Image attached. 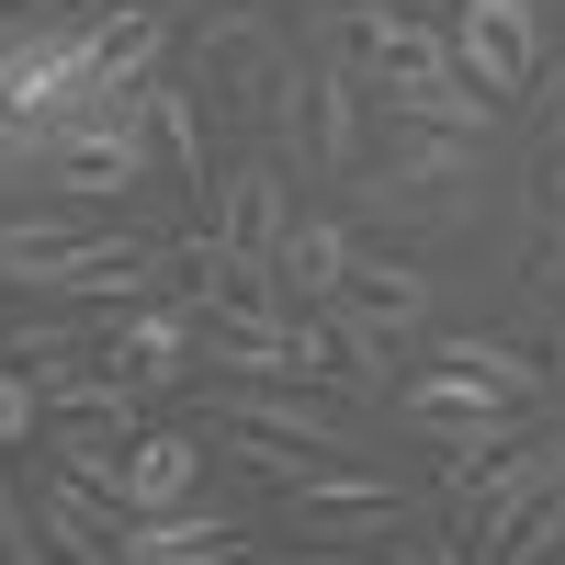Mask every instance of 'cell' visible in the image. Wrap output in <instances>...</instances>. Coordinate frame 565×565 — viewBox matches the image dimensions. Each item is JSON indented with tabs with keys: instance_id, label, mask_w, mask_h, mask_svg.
I'll use <instances>...</instances> for the list:
<instances>
[{
	"instance_id": "21",
	"label": "cell",
	"mask_w": 565,
	"mask_h": 565,
	"mask_svg": "<svg viewBox=\"0 0 565 565\" xmlns=\"http://www.w3.org/2000/svg\"><path fill=\"white\" fill-rule=\"evenodd\" d=\"M441 362L487 373V385H498V396H521V407H532V396H554V362H532L521 340H476V328H463V340H441Z\"/></svg>"
},
{
	"instance_id": "14",
	"label": "cell",
	"mask_w": 565,
	"mask_h": 565,
	"mask_svg": "<svg viewBox=\"0 0 565 565\" xmlns=\"http://www.w3.org/2000/svg\"><path fill=\"white\" fill-rule=\"evenodd\" d=\"M306 532H340V521H407V498L385 476H351V463H306V487L282 498Z\"/></svg>"
},
{
	"instance_id": "25",
	"label": "cell",
	"mask_w": 565,
	"mask_h": 565,
	"mask_svg": "<svg viewBox=\"0 0 565 565\" xmlns=\"http://www.w3.org/2000/svg\"><path fill=\"white\" fill-rule=\"evenodd\" d=\"M226 463L260 476V487H282V498L306 487V441H271V430H226Z\"/></svg>"
},
{
	"instance_id": "26",
	"label": "cell",
	"mask_w": 565,
	"mask_h": 565,
	"mask_svg": "<svg viewBox=\"0 0 565 565\" xmlns=\"http://www.w3.org/2000/svg\"><path fill=\"white\" fill-rule=\"evenodd\" d=\"M0 565H57V543L34 521V487H12V476H0Z\"/></svg>"
},
{
	"instance_id": "9",
	"label": "cell",
	"mask_w": 565,
	"mask_h": 565,
	"mask_svg": "<svg viewBox=\"0 0 565 565\" xmlns=\"http://www.w3.org/2000/svg\"><path fill=\"white\" fill-rule=\"evenodd\" d=\"M215 238L282 271V238H295V193H282V170H271V159H249V170H226V181H215Z\"/></svg>"
},
{
	"instance_id": "15",
	"label": "cell",
	"mask_w": 565,
	"mask_h": 565,
	"mask_svg": "<svg viewBox=\"0 0 565 565\" xmlns=\"http://www.w3.org/2000/svg\"><path fill=\"white\" fill-rule=\"evenodd\" d=\"M351 260H362V238L340 215H295V238H282V295H306V306H328L351 282Z\"/></svg>"
},
{
	"instance_id": "23",
	"label": "cell",
	"mask_w": 565,
	"mask_h": 565,
	"mask_svg": "<svg viewBox=\"0 0 565 565\" xmlns=\"http://www.w3.org/2000/svg\"><path fill=\"white\" fill-rule=\"evenodd\" d=\"M57 476L103 487V498L125 509V430H79V418H57Z\"/></svg>"
},
{
	"instance_id": "6",
	"label": "cell",
	"mask_w": 565,
	"mask_h": 565,
	"mask_svg": "<svg viewBox=\"0 0 565 565\" xmlns=\"http://www.w3.org/2000/svg\"><path fill=\"white\" fill-rule=\"evenodd\" d=\"M452 68L487 90H532V68H543V12L532 0H463L452 12Z\"/></svg>"
},
{
	"instance_id": "13",
	"label": "cell",
	"mask_w": 565,
	"mask_h": 565,
	"mask_svg": "<svg viewBox=\"0 0 565 565\" xmlns=\"http://www.w3.org/2000/svg\"><path fill=\"white\" fill-rule=\"evenodd\" d=\"M193 362H226L238 385H271V373H295V340H282V317H238V306H193Z\"/></svg>"
},
{
	"instance_id": "1",
	"label": "cell",
	"mask_w": 565,
	"mask_h": 565,
	"mask_svg": "<svg viewBox=\"0 0 565 565\" xmlns=\"http://www.w3.org/2000/svg\"><path fill=\"white\" fill-rule=\"evenodd\" d=\"M396 418H407L418 441H441V452H452V476H441V487L487 476L498 452H521V396H498L487 373H463V362L407 373V385H396Z\"/></svg>"
},
{
	"instance_id": "12",
	"label": "cell",
	"mask_w": 565,
	"mask_h": 565,
	"mask_svg": "<svg viewBox=\"0 0 565 565\" xmlns=\"http://www.w3.org/2000/svg\"><path fill=\"white\" fill-rule=\"evenodd\" d=\"M204 487V441L193 430H136L125 441V521H148V509H193Z\"/></svg>"
},
{
	"instance_id": "19",
	"label": "cell",
	"mask_w": 565,
	"mask_h": 565,
	"mask_svg": "<svg viewBox=\"0 0 565 565\" xmlns=\"http://www.w3.org/2000/svg\"><path fill=\"white\" fill-rule=\"evenodd\" d=\"M463 170H476V136H407V148L385 159V181H373V193H396V204H430L441 193V181H463Z\"/></svg>"
},
{
	"instance_id": "20",
	"label": "cell",
	"mask_w": 565,
	"mask_h": 565,
	"mask_svg": "<svg viewBox=\"0 0 565 565\" xmlns=\"http://www.w3.org/2000/svg\"><path fill=\"white\" fill-rule=\"evenodd\" d=\"M340 306H362V317H385V328H418V317H430V271H407V260H351V282H340Z\"/></svg>"
},
{
	"instance_id": "4",
	"label": "cell",
	"mask_w": 565,
	"mask_h": 565,
	"mask_svg": "<svg viewBox=\"0 0 565 565\" xmlns=\"http://www.w3.org/2000/svg\"><path fill=\"white\" fill-rule=\"evenodd\" d=\"M554 487H565V430L532 441V452H498L487 476H463V487H441V509L463 521V543H476V554H509V532H521Z\"/></svg>"
},
{
	"instance_id": "28",
	"label": "cell",
	"mask_w": 565,
	"mask_h": 565,
	"mask_svg": "<svg viewBox=\"0 0 565 565\" xmlns=\"http://www.w3.org/2000/svg\"><path fill=\"white\" fill-rule=\"evenodd\" d=\"M385 565H476V543H463V532H407Z\"/></svg>"
},
{
	"instance_id": "10",
	"label": "cell",
	"mask_w": 565,
	"mask_h": 565,
	"mask_svg": "<svg viewBox=\"0 0 565 565\" xmlns=\"http://www.w3.org/2000/svg\"><path fill=\"white\" fill-rule=\"evenodd\" d=\"M34 521L57 543V565H114L125 554V509L103 487H79V476H34Z\"/></svg>"
},
{
	"instance_id": "7",
	"label": "cell",
	"mask_w": 565,
	"mask_h": 565,
	"mask_svg": "<svg viewBox=\"0 0 565 565\" xmlns=\"http://www.w3.org/2000/svg\"><path fill=\"white\" fill-rule=\"evenodd\" d=\"M90 351H103L136 396H159V385H181V373H193V306H148V295H136L125 317L90 328Z\"/></svg>"
},
{
	"instance_id": "16",
	"label": "cell",
	"mask_w": 565,
	"mask_h": 565,
	"mask_svg": "<svg viewBox=\"0 0 565 565\" xmlns=\"http://www.w3.org/2000/svg\"><path fill=\"white\" fill-rule=\"evenodd\" d=\"M159 68H170V23L148 0H136V12H103V103H136Z\"/></svg>"
},
{
	"instance_id": "8",
	"label": "cell",
	"mask_w": 565,
	"mask_h": 565,
	"mask_svg": "<svg viewBox=\"0 0 565 565\" xmlns=\"http://www.w3.org/2000/svg\"><path fill=\"white\" fill-rule=\"evenodd\" d=\"M226 430H271V441H306V452H351V418L328 407L317 385H295V373L238 385V396H226Z\"/></svg>"
},
{
	"instance_id": "24",
	"label": "cell",
	"mask_w": 565,
	"mask_h": 565,
	"mask_svg": "<svg viewBox=\"0 0 565 565\" xmlns=\"http://www.w3.org/2000/svg\"><path fill=\"white\" fill-rule=\"evenodd\" d=\"M68 351H90V328L79 317H12V328H0V362H68Z\"/></svg>"
},
{
	"instance_id": "29",
	"label": "cell",
	"mask_w": 565,
	"mask_h": 565,
	"mask_svg": "<svg viewBox=\"0 0 565 565\" xmlns=\"http://www.w3.org/2000/svg\"><path fill=\"white\" fill-rule=\"evenodd\" d=\"M114 12H136V0H114Z\"/></svg>"
},
{
	"instance_id": "18",
	"label": "cell",
	"mask_w": 565,
	"mask_h": 565,
	"mask_svg": "<svg viewBox=\"0 0 565 565\" xmlns=\"http://www.w3.org/2000/svg\"><path fill=\"white\" fill-rule=\"evenodd\" d=\"M136 114H148V148H159L170 181H204V103H193V90L148 79V90H136Z\"/></svg>"
},
{
	"instance_id": "3",
	"label": "cell",
	"mask_w": 565,
	"mask_h": 565,
	"mask_svg": "<svg viewBox=\"0 0 565 565\" xmlns=\"http://www.w3.org/2000/svg\"><path fill=\"white\" fill-rule=\"evenodd\" d=\"M193 103L204 114H260V125H295L306 114V79L282 57V34L260 12H215L193 34Z\"/></svg>"
},
{
	"instance_id": "22",
	"label": "cell",
	"mask_w": 565,
	"mask_h": 565,
	"mask_svg": "<svg viewBox=\"0 0 565 565\" xmlns=\"http://www.w3.org/2000/svg\"><path fill=\"white\" fill-rule=\"evenodd\" d=\"M385 114H407V125H441V136H487V125H498V103H487V90H463V79L385 90Z\"/></svg>"
},
{
	"instance_id": "17",
	"label": "cell",
	"mask_w": 565,
	"mask_h": 565,
	"mask_svg": "<svg viewBox=\"0 0 565 565\" xmlns=\"http://www.w3.org/2000/svg\"><path fill=\"white\" fill-rule=\"evenodd\" d=\"M306 159L317 170H351L362 159V90L340 68H306Z\"/></svg>"
},
{
	"instance_id": "2",
	"label": "cell",
	"mask_w": 565,
	"mask_h": 565,
	"mask_svg": "<svg viewBox=\"0 0 565 565\" xmlns=\"http://www.w3.org/2000/svg\"><path fill=\"white\" fill-rule=\"evenodd\" d=\"M170 271V238H136V226H68L45 249H0V282L23 295H90V306H136Z\"/></svg>"
},
{
	"instance_id": "27",
	"label": "cell",
	"mask_w": 565,
	"mask_h": 565,
	"mask_svg": "<svg viewBox=\"0 0 565 565\" xmlns=\"http://www.w3.org/2000/svg\"><path fill=\"white\" fill-rule=\"evenodd\" d=\"M34 418H45L34 373H23V362H0V452H23V441H34Z\"/></svg>"
},
{
	"instance_id": "5",
	"label": "cell",
	"mask_w": 565,
	"mask_h": 565,
	"mask_svg": "<svg viewBox=\"0 0 565 565\" xmlns=\"http://www.w3.org/2000/svg\"><path fill=\"white\" fill-rule=\"evenodd\" d=\"M328 34H340V57H351V68H373V90L452 79V34H441V23H418V12H396V0H362V12H340Z\"/></svg>"
},
{
	"instance_id": "11",
	"label": "cell",
	"mask_w": 565,
	"mask_h": 565,
	"mask_svg": "<svg viewBox=\"0 0 565 565\" xmlns=\"http://www.w3.org/2000/svg\"><path fill=\"white\" fill-rule=\"evenodd\" d=\"M238 521H215V509H148V521H125V554L114 565H238Z\"/></svg>"
}]
</instances>
